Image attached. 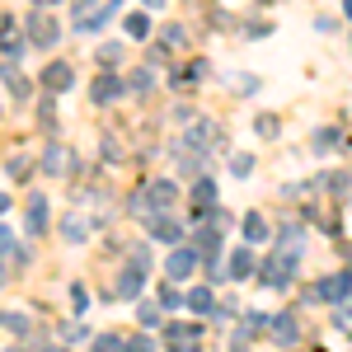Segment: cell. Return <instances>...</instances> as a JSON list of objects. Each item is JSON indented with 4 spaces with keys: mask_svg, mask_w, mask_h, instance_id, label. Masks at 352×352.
I'll list each match as a JSON object with an SVG mask.
<instances>
[{
    "mask_svg": "<svg viewBox=\"0 0 352 352\" xmlns=\"http://www.w3.org/2000/svg\"><path fill=\"white\" fill-rule=\"evenodd\" d=\"M184 300H188V296H179L174 287H164V292H160V305H164V310H174V305H184Z\"/></svg>",
    "mask_w": 352,
    "mask_h": 352,
    "instance_id": "cell-25",
    "label": "cell"
},
{
    "mask_svg": "<svg viewBox=\"0 0 352 352\" xmlns=\"http://www.w3.org/2000/svg\"><path fill=\"white\" fill-rule=\"evenodd\" d=\"M76 164V155H71V146H61V141H52L47 151H43V174H66Z\"/></svg>",
    "mask_w": 352,
    "mask_h": 352,
    "instance_id": "cell-5",
    "label": "cell"
},
{
    "mask_svg": "<svg viewBox=\"0 0 352 352\" xmlns=\"http://www.w3.org/2000/svg\"><path fill=\"white\" fill-rule=\"evenodd\" d=\"M164 43L169 47H184V24H164Z\"/></svg>",
    "mask_w": 352,
    "mask_h": 352,
    "instance_id": "cell-24",
    "label": "cell"
},
{
    "mask_svg": "<svg viewBox=\"0 0 352 352\" xmlns=\"http://www.w3.org/2000/svg\"><path fill=\"white\" fill-rule=\"evenodd\" d=\"M188 310H192V315H207V310H212V287H192Z\"/></svg>",
    "mask_w": 352,
    "mask_h": 352,
    "instance_id": "cell-17",
    "label": "cell"
},
{
    "mask_svg": "<svg viewBox=\"0 0 352 352\" xmlns=\"http://www.w3.org/2000/svg\"><path fill=\"white\" fill-rule=\"evenodd\" d=\"M141 324H146V329H160V310H155V305H141Z\"/></svg>",
    "mask_w": 352,
    "mask_h": 352,
    "instance_id": "cell-26",
    "label": "cell"
},
{
    "mask_svg": "<svg viewBox=\"0 0 352 352\" xmlns=\"http://www.w3.org/2000/svg\"><path fill=\"white\" fill-rule=\"evenodd\" d=\"M43 226H47V197L33 192L28 197V230H43Z\"/></svg>",
    "mask_w": 352,
    "mask_h": 352,
    "instance_id": "cell-13",
    "label": "cell"
},
{
    "mask_svg": "<svg viewBox=\"0 0 352 352\" xmlns=\"http://www.w3.org/2000/svg\"><path fill=\"white\" fill-rule=\"evenodd\" d=\"M61 230H66V240H85V235H89V226H85V221H66V226H61Z\"/></svg>",
    "mask_w": 352,
    "mask_h": 352,
    "instance_id": "cell-22",
    "label": "cell"
},
{
    "mask_svg": "<svg viewBox=\"0 0 352 352\" xmlns=\"http://www.w3.org/2000/svg\"><path fill=\"white\" fill-rule=\"evenodd\" d=\"M292 272H296V254H292V249H282V254H272L268 263L258 268V277H263V287L277 292V287H287V282H292Z\"/></svg>",
    "mask_w": 352,
    "mask_h": 352,
    "instance_id": "cell-1",
    "label": "cell"
},
{
    "mask_svg": "<svg viewBox=\"0 0 352 352\" xmlns=\"http://www.w3.org/2000/svg\"><path fill=\"white\" fill-rule=\"evenodd\" d=\"M127 33H132V38H146V33H151V19H146V14H127Z\"/></svg>",
    "mask_w": 352,
    "mask_h": 352,
    "instance_id": "cell-21",
    "label": "cell"
},
{
    "mask_svg": "<svg viewBox=\"0 0 352 352\" xmlns=\"http://www.w3.org/2000/svg\"><path fill=\"white\" fill-rule=\"evenodd\" d=\"M0 282H5V268H0Z\"/></svg>",
    "mask_w": 352,
    "mask_h": 352,
    "instance_id": "cell-40",
    "label": "cell"
},
{
    "mask_svg": "<svg viewBox=\"0 0 352 352\" xmlns=\"http://www.w3.org/2000/svg\"><path fill=\"white\" fill-rule=\"evenodd\" d=\"M343 14H348V19H352V0H343Z\"/></svg>",
    "mask_w": 352,
    "mask_h": 352,
    "instance_id": "cell-36",
    "label": "cell"
},
{
    "mask_svg": "<svg viewBox=\"0 0 352 352\" xmlns=\"http://www.w3.org/2000/svg\"><path fill=\"white\" fill-rule=\"evenodd\" d=\"M132 89H151V71H136V76H132Z\"/></svg>",
    "mask_w": 352,
    "mask_h": 352,
    "instance_id": "cell-31",
    "label": "cell"
},
{
    "mask_svg": "<svg viewBox=\"0 0 352 352\" xmlns=\"http://www.w3.org/2000/svg\"><path fill=\"white\" fill-rule=\"evenodd\" d=\"M217 136H221L217 122H197V127H188V136H184V141H188V146H197V151H212V146H217Z\"/></svg>",
    "mask_w": 352,
    "mask_h": 352,
    "instance_id": "cell-7",
    "label": "cell"
},
{
    "mask_svg": "<svg viewBox=\"0 0 352 352\" xmlns=\"http://www.w3.org/2000/svg\"><path fill=\"white\" fill-rule=\"evenodd\" d=\"M315 146H320V151H333V146H338V132H333V127H324V132H320V141H315Z\"/></svg>",
    "mask_w": 352,
    "mask_h": 352,
    "instance_id": "cell-27",
    "label": "cell"
},
{
    "mask_svg": "<svg viewBox=\"0 0 352 352\" xmlns=\"http://www.w3.org/2000/svg\"><path fill=\"white\" fill-rule=\"evenodd\" d=\"M132 263H136V268H141V272L151 268V254H146V249H141V244H136V249H132Z\"/></svg>",
    "mask_w": 352,
    "mask_h": 352,
    "instance_id": "cell-29",
    "label": "cell"
},
{
    "mask_svg": "<svg viewBox=\"0 0 352 352\" xmlns=\"http://www.w3.org/2000/svg\"><path fill=\"white\" fill-rule=\"evenodd\" d=\"M169 338H174V343H197L202 329H197V324H169Z\"/></svg>",
    "mask_w": 352,
    "mask_h": 352,
    "instance_id": "cell-19",
    "label": "cell"
},
{
    "mask_svg": "<svg viewBox=\"0 0 352 352\" xmlns=\"http://www.w3.org/2000/svg\"><path fill=\"white\" fill-rule=\"evenodd\" d=\"M230 174H254V155H244V151H235V155H230Z\"/></svg>",
    "mask_w": 352,
    "mask_h": 352,
    "instance_id": "cell-20",
    "label": "cell"
},
{
    "mask_svg": "<svg viewBox=\"0 0 352 352\" xmlns=\"http://www.w3.org/2000/svg\"><path fill=\"white\" fill-rule=\"evenodd\" d=\"M33 5H61V0H33Z\"/></svg>",
    "mask_w": 352,
    "mask_h": 352,
    "instance_id": "cell-37",
    "label": "cell"
},
{
    "mask_svg": "<svg viewBox=\"0 0 352 352\" xmlns=\"http://www.w3.org/2000/svg\"><path fill=\"white\" fill-rule=\"evenodd\" d=\"M146 226H151V235L155 240H164V244H174L184 230H179V221H169V217H146Z\"/></svg>",
    "mask_w": 352,
    "mask_h": 352,
    "instance_id": "cell-11",
    "label": "cell"
},
{
    "mask_svg": "<svg viewBox=\"0 0 352 352\" xmlns=\"http://www.w3.org/2000/svg\"><path fill=\"white\" fill-rule=\"evenodd\" d=\"M146 5H155V10H160V5H164V0H146Z\"/></svg>",
    "mask_w": 352,
    "mask_h": 352,
    "instance_id": "cell-38",
    "label": "cell"
},
{
    "mask_svg": "<svg viewBox=\"0 0 352 352\" xmlns=\"http://www.w3.org/2000/svg\"><path fill=\"white\" fill-rule=\"evenodd\" d=\"M76 338L85 343V338H89V329H85V324H71V329H66V343H76Z\"/></svg>",
    "mask_w": 352,
    "mask_h": 352,
    "instance_id": "cell-30",
    "label": "cell"
},
{
    "mask_svg": "<svg viewBox=\"0 0 352 352\" xmlns=\"http://www.w3.org/2000/svg\"><path fill=\"white\" fill-rule=\"evenodd\" d=\"M272 343H282V348L296 343V315H277L272 320Z\"/></svg>",
    "mask_w": 352,
    "mask_h": 352,
    "instance_id": "cell-12",
    "label": "cell"
},
{
    "mask_svg": "<svg viewBox=\"0 0 352 352\" xmlns=\"http://www.w3.org/2000/svg\"><path fill=\"white\" fill-rule=\"evenodd\" d=\"M28 28H33L28 38H33L38 47H52L56 38H61V33H56V24H52V19H47V14H33V24H28Z\"/></svg>",
    "mask_w": 352,
    "mask_h": 352,
    "instance_id": "cell-9",
    "label": "cell"
},
{
    "mask_svg": "<svg viewBox=\"0 0 352 352\" xmlns=\"http://www.w3.org/2000/svg\"><path fill=\"white\" fill-rule=\"evenodd\" d=\"M254 272V254L249 249H235V258H230V277H249Z\"/></svg>",
    "mask_w": 352,
    "mask_h": 352,
    "instance_id": "cell-18",
    "label": "cell"
},
{
    "mask_svg": "<svg viewBox=\"0 0 352 352\" xmlns=\"http://www.w3.org/2000/svg\"><path fill=\"white\" fill-rule=\"evenodd\" d=\"M0 80L10 85V94H14V99H28V80L14 71V66H0Z\"/></svg>",
    "mask_w": 352,
    "mask_h": 352,
    "instance_id": "cell-14",
    "label": "cell"
},
{
    "mask_svg": "<svg viewBox=\"0 0 352 352\" xmlns=\"http://www.w3.org/2000/svg\"><path fill=\"white\" fill-rule=\"evenodd\" d=\"M127 352H151V338H132V343H127Z\"/></svg>",
    "mask_w": 352,
    "mask_h": 352,
    "instance_id": "cell-32",
    "label": "cell"
},
{
    "mask_svg": "<svg viewBox=\"0 0 352 352\" xmlns=\"http://www.w3.org/2000/svg\"><path fill=\"white\" fill-rule=\"evenodd\" d=\"M197 263H202V254H197V249H184V244H179V249H174V254L164 258V272H169L174 282H184V277H192V268H197Z\"/></svg>",
    "mask_w": 352,
    "mask_h": 352,
    "instance_id": "cell-3",
    "label": "cell"
},
{
    "mask_svg": "<svg viewBox=\"0 0 352 352\" xmlns=\"http://www.w3.org/2000/svg\"><path fill=\"white\" fill-rule=\"evenodd\" d=\"M118 94H122V80H113V76H99L94 89H89V99H94V104H113Z\"/></svg>",
    "mask_w": 352,
    "mask_h": 352,
    "instance_id": "cell-10",
    "label": "cell"
},
{
    "mask_svg": "<svg viewBox=\"0 0 352 352\" xmlns=\"http://www.w3.org/2000/svg\"><path fill=\"white\" fill-rule=\"evenodd\" d=\"M47 352H66V348H47Z\"/></svg>",
    "mask_w": 352,
    "mask_h": 352,
    "instance_id": "cell-39",
    "label": "cell"
},
{
    "mask_svg": "<svg viewBox=\"0 0 352 352\" xmlns=\"http://www.w3.org/2000/svg\"><path fill=\"white\" fill-rule=\"evenodd\" d=\"M244 240L263 244V240H268V221H263V217H244Z\"/></svg>",
    "mask_w": 352,
    "mask_h": 352,
    "instance_id": "cell-15",
    "label": "cell"
},
{
    "mask_svg": "<svg viewBox=\"0 0 352 352\" xmlns=\"http://www.w3.org/2000/svg\"><path fill=\"white\" fill-rule=\"evenodd\" d=\"M0 212H10V197H5V192H0Z\"/></svg>",
    "mask_w": 352,
    "mask_h": 352,
    "instance_id": "cell-35",
    "label": "cell"
},
{
    "mask_svg": "<svg viewBox=\"0 0 352 352\" xmlns=\"http://www.w3.org/2000/svg\"><path fill=\"white\" fill-rule=\"evenodd\" d=\"M5 254H14V235H10V230L0 226V258H5Z\"/></svg>",
    "mask_w": 352,
    "mask_h": 352,
    "instance_id": "cell-28",
    "label": "cell"
},
{
    "mask_svg": "<svg viewBox=\"0 0 352 352\" xmlns=\"http://www.w3.org/2000/svg\"><path fill=\"white\" fill-rule=\"evenodd\" d=\"M174 352H197V343H174Z\"/></svg>",
    "mask_w": 352,
    "mask_h": 352,
    "instance_id": "cell-33",
    "label": "cell"
},
{
    "mask_svg": "<svg viewBox=\"0 0 352 352\" xmlns=\"http://www.w3.org/2000/svg\"><path fill=\"white\" fill-rule=\"evenodd\" d=\"M192 202H197V207H212V202H217V184H212V179H197V184H192Z\"/></svg>",
    "mask_w": 352,
    "mask_h": 352,
    "instance_id": "cell-16",
    "label": "cell"
},
{
    "mask_svg": "<svg viewBox=\"0 0 352 352\" xmlns=\"http://www.w3.org/2000/svg\"><path fill=\"white\" fill-rule=\"evenodd\" d=\"M315 296L329 300V305H343V300H352V272H333V277H324V282L315 287Z\"/></svg>",
    "mask_w": 352,
    "mask_h": 352,
    "instance_id": "cell-2",
    "label": "cell"
},
{
    "mask_svg": "<svg viewBox=\"0 0 352 352\" xmlns=\"http://www.w3.org/2000/svg\"><path fill=\"white\" fill-rule=\"evenodd\" d=\"M43 85H47V89H71V85H76V71H71L66 61H52V66L43 71Z\"/></svg>",
    "mask_w": 352,
    "mask_h": 352,
    "instance_id": "cell-8",
    "label": "cell"
},
{
    "mask_svg": "<svg viewBox=\"0 0 352 352\" xmlns=\"http://www.w3.org/2000/svg\"><path fill=\"white\" fill-rule=\"evenodd\" d=\"M141 282H146V272L136 268V263H127V268L118 272V292H113V296L118 300H136L141 296Z\"/></svg>",
    "mask_w": 352,
    "mask_h": 352,
    "instance_id": "cell-6",
    "label": "cell"
},
{
    "mask_svg": "<svg viewBox=\"0 0 352 352\" xmlns=\"http://www.w3.org/2000/svg\"><path fill=\"white\" fill-rule=\"evenodd\" d=\"M226 352H249V343H230V348H226Z\"/></svg>",
    "mask_w": 352,
    "mask_h": 352,
    "instance_id": "cell-34",
    "label": "cell"
},
{
    "mask_svg": "<svg viewBox=\"0 0 352 352\" xmlns=\"http://www.w3.org/2000/svg\"><path fill=\"white\" fill-rule=\"evenodd\" d=\"M141 197H146V202H151V207H155V212H151V217H164V207H169V202H174V197H179V188H174V184H169V179H155V184H146V192H141Z\"/></svg>",
    "mask_w": 352,
    "mask_h": 352,
    "instance_id": "cell-4",
    "label": "cell"
},
{
    "mask_svg": "<svg viewBox=\"0 0 352 352\" xmlns=\"http://www.w3.org/2000/svg\"><path fill=\"white\" fill-rule=\"evenodd\" d=\"M99 61H104V66L122 61V47H118V43H104V47H99Z\"/></svg>",
    "mask_w": 352,
    "mask_h": 352,
    "instance_id": "cell-23",
    "label": "cell"
}]
</instances>
